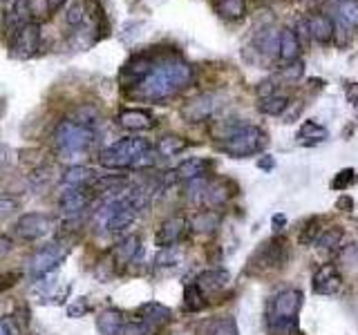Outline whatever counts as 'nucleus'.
I'll list each match as a JSON object with an SVG mask.
<instances>
[{
  "label": "nucleus",
  "instance_id": "obj_1",
  "mask_svg": "<svg viewBox=\"0 0 358 335\" xmlns=\"http://www.w3.org/2000/svg\"><path fill=\"white\" fill-rule=\"evenodd\" d=\"M191 81V65H186L184 61H168L164 65L153 67V72L137 85V97L148 101H162L173 97L179 90H184Z\"/></svg>",
  "mask_w": 358,
  "mask_h": 335
},
{
  "label": "nucleus",
  "instance_id": "obj_2",
  "mask_svg": "<svg viewBox=\"0 0 358 335\" xmlns=\"http://www.w3.org/2000/svg\"><path fill=\"white\" fill-rule=\"evenodd\" d=\"M101 166L108 170H126V168H150L155 164V150L146 139L128 137L112 143L101 152Z\"/></svg>",
  "mask_w": 358,
  "mask_h": 335
},
{
  "label": "nucleus",
  "instance_id": "obj_3",
  "mask_svg": "<svg viewBox=\"0 0 358 335\" xmlns=\"http://www.w3.org/2000/svg\"><path fill=\"white\" fill-rule=\"evenodd\" d=\"M139 213L141 208L137 206L133 195H130V190H124L121 195L103 201L97 213H94V224H97L101 231L117 233L128 226H133Z\"/></svg>",
  "mask_w": 358,
  "mask_h": 335
},
{
  "label": "nucleus",
  "instance_id": "obj_4",
  "mask_svg": "<svg viewBox=\"0 0 358 335\" xmlns=\"http://www.w3.org/2000/svg\"><path fill=\"white\" fill-rule=\"evenodd\" d=\"M94 130L79 121H61L54 130V148L63 159H79L92 148Z\"/></svg>",
  "mask_w": 358,
  "mask_h": 335
},
{
  "label": "nucleus",
  "instance_id": "obj_5",
  "mask_svg": "<svg viewBox=\"0 0 358 335\" xmlns=\"http://www.w3.org/2000/svg\"><path fill=\"white\" fill-rule=\"evenodd\" d=\"M267 143H269V139L265 132L256 126H247V123H244V126H235L229 134H226L220 150L226 152L229 157L242 159V157H251V155H256V152L265 150Z\"/></svg>",
  "mask_w": 358,
  "mask_h": 335
},
{
  "label": "nucleus",
  "instance_id": "obj_6",
  "mask_svg": "<svg viewBox=\"0 0 358 335\" xmlns=\"http://www.w3.org/2000/svg\"><path fill=\"white\" fill-rule=\"evenodd\" d=\"M289 260V246L285 237H273L269 242L260 244L258 251H253V255L247 262V273L249 275H267L273 271L285 268Z\"/></svg>",
  "mask_w": 358,
  "mask_h": 335
},
{
  "label": "nucleus",
  "instance_id": "obj_7",
  "mask_svg": "<svg viewBox=\"0 0 358 335\" xmlns=\"http://www.w3.org/2000/svg\"><path fill=\"white\" fill-rule=\"evenodd\" d=\"M68 253H70V248L61 242H54V244L39 248V251L30 257V275L34 280H41V277L50 275L52 271H56V268L63 264Z\"/></svg>",
  "mask_w": 358,
  "mask_h": 335
},
{
  "label": "nucleus",
  "instance_id": "obj_8",
  "mask_svg": "<svg viewBox=\"0 0 358 335\" xmlns=\"http://www.w3.org/2000/svg\"><path fill=\"white\" fill-rule=\"evenodd\" d=\"M54 228V219L45 213H30L23 215L14 226V233L27 239V242H36V239H43L45 235H50Z\"/></svg>",
  "mask_w": 358,
  "mask_h": 335
},
{
  "label": "nucleus",
  "instance_id": "obj_9",
  "mask_svg": "<svg viewBox=\"0 0 358 335\" xmlns=\"http://www.w3.org/2000/svg\"><path fill=\"white\" fill-rule=\"evenodd\" d=\"M303 306V293L296 289L280 291L271 302L269 322L271 320H298V311Z\"/></svg>",
  "mask_w": 358,
  "mask_h": 335
},
{
  "label": "nucleus",
  "instance_id": "obj_10",
  "mask_svg": "<svg viewBox=\"0 0 358 335\" xmlns=\"http://www.w3.org/2000/svg\"><path fill=\"white\" fill-rule=\"evenodd\" d=\"M41 45V25L39 23H30L25 25L23 30H18L14 34V43H12V56L14 59H32V56L39 52Z\"/></svg>",
  "mask_w": 358,
  "mask_h": 335
},
{
  "label": "nucleus",
  "instance_id": "obj_11",
  "mask_svg": "<svg viewBox=\"0 0 358 335\" xmlns=\"http://www.w3.org/2000/svg\"><path fill=\"white\" fill-rule=\"evenodd\" d=\"M186 231H188L186 217H182V215L168 217L166 222L159 226V231L155 235V242H157L159 248H171L186 235Z\"/></svg>",
  "mask_w": 358,
  "mask_h": 335
},
{
  "label": "nucleus",
  "instance_id": "obj_12",
  "mask_svg": "<svg viewBox=\"0 0 358 335\" xmlns=\"http://www.w3.org/2000/svg\"><path fill=\"white\" fill-rule=\"evenodd\" d=\"M90 199H92V188H88V186H83V188H68L61 195V201H59V204H61V213L65 217H77V215H81L83 210L88 208Z\"/></svg>",
  "mask_w": 358,
  "mask_h": 335
},
{
  "label": "nucleus",
  "instance_id": "obj_13",
  "mask_svg": "<svg viewBox=\"0 0 358 335\" xmlns=\"http://www.w3.org/2000/svg\"><path fill=\"white\" fill-rule=\"evenodd\" d=\"M343 289V275L334 264H323L314 273V291L318 295H336Z\"/></svg>",
  "mask_w": 358,
  "mask_h": 335
},
{
  "label": "nucleus",
  "instance_id": "obj_14",
  "mask_svg": "<svg viewBox=\"0 0 358 335\" xmlns=\"http://www.w3.org/2000/svg\"><path fill=\"white\" fill-rule=\"evenodd\" d=\"M215 94H202V97H197L195 101L186 103L182 108V117L188 121V123H200V121H206L213 114L215 110Z\"/></svg>",
  "mask_w": 358,
  "mask_h": 335
},
{
  "label": "nucleus",
  "instance_id": "obj_15",
  "mask_svg": "<svg viewBox=\"0 0 358 335\" xmlns=\"http://www.w3.org/2000/svg\"><path fill=\"white\" fill-rule=\"evenodd\" d=\"M153 72V61H150L148 54H135L130 56V61L124 65V72H121V81L130 83H141L146 76Z\"/></svg>",
  "mask_w": 358,
  "mask_h": 335
},
{
  "label": "nucleus",
  "instance_id": "obj_16",
  "mask_svg": "<svg viewBox=\"0 0 358 335\" xmlns=\"http://www.w3.org/2000/svg\"><path fill=\"white\" fill-rule=\"evenodd\" d=\"M231 282V275L229 271H224V268H211V271H204L197 277V286L202 289V293H218L222 289H226Z\"/></svg>",
  "mask_w": 358,
  "mask_h": 335
},
{
  "label": "nucleus",
  "instance_id": "obj_17",
  "mask_svg": "<svg viewBox=\"0 0 358 335\" xmlns=\"http://www.w3.org/2000/svg\"><path fill=\"white\" fill-rule=\"evenodd\" d=\"M126 324L128 322L119 309H106L97 318V329L101 335H124Z\"/></svg>",
  "mask_w": 358,
  "mask_h": 335
},
{
  "label": "nucleus",
  "instance_id": "obj_18",
  "mask_svg": "<svg viewBox=\"0 0 358 335\" xmlns=\"http://www.w3.org/2000/svg\"><path fill=\"white\" fill-rule=\"evenodd\" d=\"M211 170H213L211 159H186L184 164L175 170V175L177 179L193 181V179H204Z\"/></svg>",
  "mask_w": 358,
  "mask_h": 335
},
{
  "label": "nucleus",
  "instance_id": "obj_19",
  "mask_svg": "<svg viewBox=\"0 0 358 335\" xmlns=\"http://www.w3.org/2000/svg\"><path fill=\"white\" fill-rule=\"evenodd\" d=\"M171 309L159 302H146L139 306V320H146L150 324H155V327L162 329L164 324L171 322Z\"/></svg>",
  "mask_w": 358,
  "mask_h": 335
},
{
  "label": "nucleus",
  "instance_id": "obj_20",
  "mask_svg": "<svg viewBox=\"0 0 358 335\" xmlns=\"http://www.w3.org/2000/svg\"><path fill=\"white\" fill-rule=\"evenodd\" d=\"M139 253H141V239H139V235H130L124 239V242H119L115 246L112 260L117 264H133Z\"/></svg>",
  "mask_w": 358,
  "mask_h": 335
},
{
  "label": "nucleus",
  "instance_id": "obj_21",
  "mask_svg": "<svg viewBox=\"0 0 358 335\" xmlns=\"http://www.w3.org/2000/svg\"><path fill=\"white\" fill-rule=\"evenodd\" d=\"M119 123L124 126L126 130H148L155 126L153 121V114L146 112V110H124L119 114Z\"/></svg>",
  "mask_w": 358,
  "mask_h": 335
},
{
  "label": "nucleus",
  "instance_id": "obj_22",
  "mask_svg": "<svg viewBox=\"0 0 358 335\" xmlns=\"http://www.w3.org/2000/svg\"><path fill=\"white\" fill-rule=\"evenodd\" d=\"M30 7H27V0H16L14 7L7 12V18H5V25L9 34H16L18 30H23L25 25H30Z\"/></svg>",
  "mask_w": 358,
  "mask_h": 335
},
{
  "label": "nucleus",
  "instance_id": "obj_23",
  "mask_svg": "<svg viewBox=\"0 0 358 335\" xmlns=\"http://www.w3.org/2000/svg\"><path fill=\"white\" fill-rule=\"evenodd\" d=\"M229 184H231L229 179H222V181H215V184H209V188H206V197H204L206 204L213 206V208L224 206L226 201H229L235 195V186L226 188Z\"/></svg>",
  "mask_w": 358,
  "mask_h": 335
},
{
  "label": "nucleus",
  "instance_id": "obj_24",
  "mask_svg": "<svg viewBox=\"0 0 358 335\" xmlns=\"http://www.w3.org/2000/svg\"><path fill=\"white\" fill-rule=\"evenodd\" d=\"M307 27H309V36H314L318 43H327L332 41L334 36V25L325 14H312L307 18Z\"/></svg>",
  "mask_w": 358,
  "mask_h": 335
},
{
  "label": "nucleus",
  "instance_id": "obj_25",
  "mask_svg": "<svg viewBox=\"0 0 358 335\" xmlns=\"http://www.w3.org/2000/svg\"><path fill=\"white\" fill-rule=\"evenodd\" d=\"M300 54V38L294 30H289V27H285V30H280V59L282 61H296Z\"/></svg>",
  "mask_w": 358,
  "mask_h": 335
},
{
  "label": "nucleus",
  "instance_id": "obj_26",
  "mask_svg": "<svg viewBox=\"0 0 358 335\" xmlns=\"http://www.w3.org/2000/svg\"><path fill=\"white\" fill-rule=\"evenodd\" d=\"M343 239H345V231L341 226H332V228H325L323 235L318 237V251L320 253H327V255H332L336 253L338 248L343 246Z\"/></svg>",
  "mask_w": 358,
  "mask_h": 335
},
{
  "label": "nucleus",
  "instance_id": "obj_27",
  "mask_svg": "<svg viewBox=\"0 0 358 335\" xmlns=\"http://www.w3.org/2000/svg\"><path fill=\"white\" fill-rule=\"evenodd\" d=\"M94 170L86 168V166H72L65 170L63 175V184L68 188H83V186H92L94 184Z\"/></svg>",
  "mask_w": 358,
  "mask_h": 335
},
{
  "label": "nucleus",
  "instance_id": "obj_28",
  "mask_svg": "<svg viewBox=\"0 0 358 335\" xmlns=\"http://www.w3.org/2000/svg\"><path fill=\"white\" fill-rule=\"evenodd\" d=\"M204 335H240L238 322L233 318H213L202 324L200 329Z\"/></svg>",
  "mask_w": 358,
  "mask_h": 335
},
{
  "label": "nucleus",
  "instance_id": "obj_29",
  "mask_svg": "<svg viewBox=\"0 0 358 335\" xmlns=\"http://www.w3.org/2000/svg\"><path fill=\"white\" fill-rule=\"evenodd\" d=\"M191 228L195 233H215L220 228V213H215V210H200L193 217Z\"/></svg>",
  "mask_w": 358,
  "mask_h": 335
},
{
  "label": "nucleus",
  "instance_id": "obj_30",
  "mask_svg": "<svg viewBox=\"0 0 358 335\" xmlns=\"http://www.w3.org/2000/svg\"><path fill=\"white\" fill-rule=\"evenodd\" d=\"M325 139H327V130L316 121H307L303 123V128L298 130V141L303 143V146H316V143Z\"/></svg>",
  "mask_w": 358,
  "mask_h": 335
},
{
  "label": "nucleus",
  "instance_id": "obj_31",
  "mask_svg": "<svg viewBox=\"0 0 358 335\" xmlns=\"http://www.w3.org/2000/svg\"><path fill=\"white\" fill-rule=\"evenodd\" d=\"M188 143L182 139V137H175V134H168V137H162L157 143V152L162 157L166 159H171V157H177L179 152H184L186 150Z\"/></svg>",
  "mask_w": 358,
  "mask_h": 335
},
{
  "label": "nucleus",
  "instance_id": "obj_32",
  "mask_svg": "<svg viewBox=\"0 0 358 335\" xmlns=\"http://www.w3.org/2000/svg\"><path fill=\"white\" fill-rule=\"evenodd\" d=\"M256 47L267 56H273V54H280V32L276 34L273 30H262L258 36H256Z\"/></svg>",
  "mask_w": 358,
  "mask_h": 335
},
{
  "label": "nucleus",
  "instance_id": "obj_33",
  "mask_svg": "<svg viewBox=\"0 0 358 335\" xmlns=\"http://www.w3.org/2000/svg\"><path fill=\"white\" fill-rule=\"evenodd\" d=\"M204 293L202 289L197 284H188L186 289H184V311L188 313H197V311H202L204 309Z\"/></svg>",
  "mask_w": 358,
  "mask_h": 335
},
{
  "label": "nucleus",
  "instance_id": "obj_34",
  "mask_svg": "<svg viewBox=\"0 0 358 335\" xmlns=\"http://www.w3.org/2000/svg\"><path fill=\"white\" fill-rule=\"evenodd\" d=\"M320 235H323V219H320V217H312V219H309V222L303 226V231H300L298 242L303 244V246H309V244L318 242Z\"/></svg>",
  "mask_w": 358,
  "mask_h": 335
},
{
  "label": "nucleus",
  "instance_id": "obj_35",
  "mask_svg": "<svg viewBox=\"0 0 358 335\" xmlns=\"http://www.w3.org/2000/svg\"><path fill=\"white\" fill-rule=\"evenodd\" d=\"M338 16H341V23L350 30H358V0H343L338 5Z\"/></svg>",
  "mask_w": 358,
  "mask_h": 335
},
{
  "label": "nucleus",
  "instance_id": "obj_36",
  "mask_svg": "<svg viewBox=\"0 0 358 335\" xmlns=\"http://www.w3.org/2000/svg\"><path fill=\"white\" fill-rule=\"evenodd\" d=\"M287 105H289L287 97H280V94H273V97H269V99H262L260 110L265 112V114H271V117H280V114L287 110Z\"/></svg>",
  "mask_w": 358,
  "mask_h": 335
},
{
  "label": "nucleus",
  "instance_id": "obj_37",
  "mask_svg": "<svg viewBox=\"0 0 358 335\" xmlns=\"http://www.w3.org/2000/svg\"><path fill=\"white\" fill-rule=\"evenodd\" d=\"M86 18V7H83L81 0H70L68 9H65V23L72 27H79Z\"/></svg>",
  "mask_w": 358,
  "mask_h": 335
},
{
  "label": "nucleus",
  "instance_id": "obj_38",
  "mask_svg": "<svg viewBox=\"0 0 358 335\" xmlns=\"http://www.w3.org/2000/svg\"><path fill=\"white\" fill-rule=\"evenodd\" d=\"M159 333V327H155V324H150L146 320H133L126 324L124 329V335H157Z\"/></svg>",
  "mask_w": 358,
  "mask_h": 335
},
{
  "label": "nucleus",
  "instance_id": "obj_39",
  "mask_svg": "<svg viewBox=\"0 0 358 335\" xmlns=\"http://www.w3.org/2000/svg\"><path fill=\"white\" fill-rule=\"evenodd\" d=\"M27 7H30V16L36 23L45 21L47 16L52 14V3L50 0H27Z\"/></svg>",
  "mask_w": 358,
  "mask_h": 335
},
{
  "label": "nucleus",
  "instance_id": "obj_40",
  "mask_svg": "<svg viewBox=\"0 0 358 335\" xmlns=\"http://www.w3.org/2000/svg\"><path fill=\"white\" fill-rule=\"evenodd\" d=\"M218 12L224 18H240L244 14V0H220Z\"/></svg>",
  "mask_w": 358,
  "mask_h": 335
},
{
  "label": "nucleus",
  "instance_id": "obj_41",
  "mask_svg": "<svg viewBox=\"0 0 358 335\" xmlns=\"http://www.w3.org/2000/svg\"><path fill=\"white\" fill-rule=\"evenodd\" d=\"M358 177H356V172L352 168H347V170H341L336 175V179L332 181V188L336 190H345V188H350L352 184H356Z\"/></svg>",
  "mask_w": 358,
  "mask_h": 335
},
{
  "label": "nucleus",
  "instance_id": "obj_42",
  "mask_svg": "<svg viewBox=\"0 0 358 335\" xmlns=\"http://www.w3.org/2000/svg\"><path fill=\"white\" fill-rule=\"evenodd\" d=\"M88 311H90V304H88L86 298H77V300H74L68 306V315H70V318H83V315H86Z\"/></svg>",
  "mask_w": 358,
  "mask_h": 335
},
{
  "label": "nucleus",
  "instance_id": "obj_43",
  "mask_svg": "<svg viewBox=\"0 0 358 335\" xmlns=\"http://www.w3.org/2000/svg\"><path fill=\"white\" fill-rule=\"evenodd\" d=\"M347 99H350L352 103H354V108H356V112H358V83H350L347 85Z\"/></svg>",
  "mask_w": 358,
  "mask_h": 335
},
{
  "label": "nucleus",
  "instance_id": "obj_44",
  "mask_svg": "<svg viewBox=\"0 0 358 335\" xmlns=\"http://www.w3.org/2000/svg\"><path fill=\"white\" fill-rule=\"evenodd\" d=\"M285 76H287V79H291V81H296V79H300V76H303V63H294V70H291V67H289V70H285Z\"/></svg>",
  "mask_w": 358,
  "mask_h": 335
},
{
  "label": "nucleus",
  "instance_id": "obj_45",
  "mask_svg": "<svg viewBox=\"0 0 358 335\" xmlns=\"http://www.w3.org/2000/svg\"><path fill=\"white\" fill-rule=\"evenodd\" d=\"M14 208H16V201L14 199H0V213H3V215L12 213Z\"/></svg>",
  "mask_w": 358,
  "mask_h": 335
},
{
  "label": "nucleus",
  "instance_id": "obj_46",
  "mask_svg": "<svg viewBox=\"0 0 358 335\" xmlns=\"http://www.w3.org/2000/svg\"><path fill=\"white\" fill-rule=\"evenodd\" d=\"M12 239H7V237H0V257H5L7 253H12Z\"/></svg>",
  "mask_w": 358,
  "mask_h": 335
},
{
  "label": "nucleus",
  "instance_id": "obj_47",
  "mask_svg": "<svg viewBox=\"0 0 358 335\" xmlns=\"http://www.w3.org/2000/svg\"><path fill=\"white\" fill-rule=\"evenodd\" d=\"M271 224H273V228H276V231H282V228L287 226V217L285 215H273Z\"/></svg>",
  "mask_w": 358,
  "mask_h": 335
},
{
  "label": "nucleus",
  "instance_id": "obj_48",
  "mask_svg": "<svg viewBox=\"0 0 358 335\" xmlns=\"http://www.w3.org/2000/svg\"><path fill=\"white\" fill-rule=\"evenodd\" d=\"M336 206H338V208H345L347 213H350V210L354 208V201H352V197H341V199H338Z\"/></svg>",
  "mask_w": 358,
  "mask_h": 335
},
{
  "label": "nucleus",
  "instance_id": "obj_49",
  "mask_svg": "<svg viewBox=\"0 0 358 335\" xmlns=\"http://www.w3.org/2000/svg\"><path fill=\"white\" fill-rule=\"evenodd\" d=\"M258 166L262 170H273V168H276V161H273V157H265V159L258 161Z\"/></svg>",
  "mask_w": 358,
  "mask_h": 335
},
{
  "label": "nucleus",
  "instance_id": "obj_50",
  "mask_svg": "<svg viewBox=\"0 0 358 335\" xmlns=\"http://www.w3.org/2000/svg\"><path fill=\"white\" fill-rule=\"evenodd\" d=\"M0 335H9V329H7V324L0 322Z\"/></svg>",
  "mask_w": 358,
  "mask_h": 335
}]
</instances>
